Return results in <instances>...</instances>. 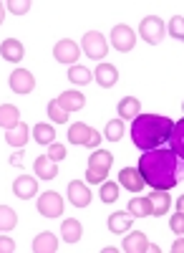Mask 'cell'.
Listing matches in <instances>:
<instances>
[{
  "label": "cell",
  "instance_id": "23",
  "mask_svg": "<svg viewBox=\"0 0 184 253\" xmlns=\"http://www.w3.org/2000/svg\"><path fill=\"white\" fill-rule=\"evenodd\" d=\"M33 251H35V253H53V251H58V238L46 230V233L35 236V241H33Z\"/></svg>",
  "mask_w": 184,
  "mask_h": 253
},
{
  "label": "cell",
  "instance_id": "22",
  "mask_svg": "<svg viewBox=\"0 0 184 253\" xmlns=\"http://www.w3.org/2000/svg\"><path fill=\"white\" fill-rule=\"evenodd\" d=\"M81 233H84V228H81V223L76 218H68V220H63V225H61V236H63L66 243H78Z\"/></svg>",
  "mask_w": 184,
  "mask_h": 253
},
{
  "label": "cell",
  "instance_id": "9",
  "mask_svg": "<svg viewBox=\"0 0 184 253\" xmlns=\"http://www.w3.org/2000/svg\"><path fill=\"white\" fill-rule=\"evenodd\" d=\"M8 84H10V89H13L15 94H31L33 86H35V79H33V74L26 71V69H15V71L10 74Z\"/></svg>",
  "mask_w": 184,
  "mask_h": 253
},
{
  "label": "cell",
  "instance_id": "16",
  "mask_svg": "<svg viewBox=\"0 0 184 253\" xmlns=\"http://www.w3.org/2000/svg\"><path fill=\"white\" fill-rule=\"evenodd\" d=\"M13 193H15L20 200H28V198H33V195L38 193V182H35L33 177H28V175H20V177L13 182Z\"/></svg>",
  "mask_w": 184,
  "mask_h": 253
},
{
  "label": "cell",
  "instance_id": "8",
  "mask_svg": "<svg viewBox=\"0 0 184 253\" xmlns=\"http://www.w3.org/2000/svg\"><path fill=\"white\" fill-rule=\"evenodd\" d=\"M78 53H81V48L73 43L71 38H63V41H58V43L53 46V56H56V61L58 63H73L78 61Z\"/></svg>",
  "mask_w": 184,
  "mask_h": 253
},
{
  "label": "cell",
  "instance_id": "38",
  "mask_svg": "<svg viewBox=\"0 0 184 253\" xmlns=\"http://www.w3.org/2000/svg\"><path fill=\"white\" fill-rule=\"evenodd\" d=\"M10 251H15V243L8 236H0V253H10Z\"/></svg>",
  "mask_w": 184,
  "mask_h": 253
},
{
  "label": "cell",
  "instance_id": "3",
  "mask_svg": "<svg viewBox=\"0 0 184 253\" xmlns=\"http://www.w3.org/2000/svg\"><path fill=\"white\" fill-rule=\"evenodd\" d=\"M111 165H114V155H111V152H106V150L91 152V157H89V170H86V182L101 185V182L106 180Z\"/></svg>",
  "mask_w": 184,
  "mask_h": 253
},
{
  "label": "cell",
  "instance_id": "6",
  "mask_svg": "<svg viewBox=\"0 0 184 253\" xmlns=\"http://www.w3.org/2000/svg\"><path fill=\"white\" fill-rule=\"evenodd\" d=\"M38 213L43 218H58L63 215V198H61L58 193H53V190H48V193H43L38 198Z\"/></svg>",
  "mask_w": 184,
  "mask_h": 253
},
{
  "label": "cell",
  "instance_id": "13",
  "mask_svg": "<svg viewBox=\"0 0 184 253\" xmlns=\"http://www.w3.org/2000/svg\"><path fill=\"white\" fill-rule=\"evenodd\" d=\"M91 134H93V129H91L89 124H84V122H76V124L68 126V142H71V144L86 147V144L91 142Z\"/></svg>",
  "mask_w": 184,
  "mask_h": 253
},
{
  "label": "cell",
  "instance_id": "40",
  "mask_svg": "<svg viewBox=\"0 0 184 253\" xmlns=\"http://www.w3.org/2000/svg\"><path fill=\"white\" fill-rule=\"evenodd\" d=\"M172 251H174V253H179V251H184V241L179 238V241H177V243L172 246Z\"/></svg>",
  "mask_w": 184,
  "mask_h": 253
},
{
  "label": "cell",
  "instance_id": "15",
  "mask_svg": "<svg viewBox=\"0 0 184 253\" xmlns=\"http://www.w3.org/2000/svg\"><path fill=\"white\" fill-rule=\"evenodd\" d=\"M93 76L98 81V86H104V89H111L114 84L119 81V71H116L114 63H101V66H96Z\"/></svg>",
  "mask_w": 184,
  "mask_h": 253
},
{
  "label": "cell",
  "instance_id": "5",
  "mask_svg": "<svg viewBox=\"0 0 184 253\" xmlns=\"http://www.w3.org/2000/svg\"><path fill=\"white\" fill-rule=\"evenodd\" d=\"M81 46H84V53L89 58H104L109 53V41L104 38V33H98V31H89L84 36V41H81Z\"/></svg>",
  "mask_w": 184,
  "mask_h": 253
},
{
  "label": "cell",
  "instance_id": "37",
  "mask_svg": "<svg viewBox=\"0 0 184 253\" xmlns=\"http://www.w3.org/2000/svg\"><path fill=\"white\" fill-rule=\"evenodd\" d=\"M169 228L174 230V233H184V213H177L172 215V220H169Z\"/></svg>",
  "mask_w": 184,
  "mask_h": 253
},
{
  "label": "cell",
  "instance_id": "27",
  "mask_svg": "<svg viewBox=\"0 0 184 253\" xmlns=\"http://www.w3.org/2000/svg\"><path fill=\"white\" fill-rule=\"evenodd\" d=\"M131 215L129 213H114L111 218H109V228L114 230V233H121V236H124L126 233V230L131 228Z\"/></svg>",
  "mask_w": 184,
  "mask_h": 253
},
{
  "label": "cell",
  "instance_id": "14",
  "mask_svg": "<svg viewBox=\"0 0 184 253\" xmlns=\"http://www.w3.org/2000/svg\"><path fill=\"white\" fill-rule=\"evenodd\" d=\"M0 53H3V58L10 61V63H20V61H23V56H26V48H23V43H20V41L8 38V41H3V43H0Z\"/></svg>",
  "mask_w": 184,
  "mask_h": 253
},
{
  "label": "cell",
  "instance_id": "10",
  "mask_svg": "<svg viewBox=\"0 0 184 253\" xmlns=\"http://www.w3.org/2000/svg\"><path fill=\"white\" fill-rule=\"evenodd\" d=\"M68 200L73 208H86L91 203V190L81 180H73V182H68Z\"/></svg>",
  "mask_w": 184,
  "mask_h": 253
},
{
  "label": "cell",
  "instance_id": "39",
  "mask_svg": "<svg viewBox=\"0 0 184 253\" xmlns=\"http://www.w3.org/2000/svg\"><path fill=\"white\" fill-rule=\"evenodd\" d=\"M98 144H101V134L93 129V134H91V142H89L86 147H98Z\"/></svg>",
  "mask_w": 184,
  "mask_h": 253
},
{
  "label": "cell",
  "instance_id": "36",
  "mask_svg": "<svg viewBox=\"0 0 184 253\" xmlns=\"http://www.w3.org/2000/svg\"><path fill=\"white\" fill-rule=\"evenodd\" d=\"M48 157H51L53 162L66 160V147H63V144H56V142H51V144H48Z\"/></svg>",
  "mask_w": 184,
  "mask_h": 253
},
{
  "label": "cell",
  "instance_id": "7",
  "mask_svg": "<svg viewBox=\"0 0 184 253\" xmlns=\"http://www.w3.org/2000/svg\"><path fill=\"white\" fill-rule=\"evenodd\" d=\"M134 41H136V36H134V31L129 28V26H114V31H111V46L116 48V51H121V53H126V51H131L134 48Z\"/></svg>",
  "mask_w": 184,
  "mask_h": 253
},
{
  "label": "cell",
  "instance_id": "30",
  "mask_svg": "<svg viewBox=\"0 0 184 253\" xmlns=\"http://www.w3.org/2000/svg\"><path fill=\"white\" fill-rule=\"evenodd\" d=\"M68 81L71 84H76V86H86V84L91 81V71L86 69V66H73L68 69Z\"/></svg>",
  "mask_w": 184,
  "mask_h": 253
},
{
  "label": "cell",
  "instance_id": "20",
  "mask_svg": "<svg viewBox=\"0 0 184 253\" xmlns=\"http://www.w3.org/2000/svg\"><path fill=\"white\" fill-rule=\"evenodd\" d=\"M33 170H35V175H38L40 180H53V177L58 175V167H56V162H53L48 155L38 157L35 165H33Z\"/></svg>",
  "mask_w": 184,
  "mask_h": 253
},
{
  "label": "cell",
  "instance_id": "29",
  "mask_svg": "<svg viewBox=\"0 0 184 253\" xmlns=\"http://www.w3.org/2000/svg\"><path fill=\"white\" fill-rule=\"evenodd\" d=\"M15 225H18L15 210L8 208V205H0V233H5V230H13Z\"/></svg>",
  "mask_w": 184,
  "mask_h": 253
},
{
  "label": "cell",
  "instance_id": "43",
  "mask_svg": "<svg viewBox=\"0 0 184 253\" xmlns=\"http://www.w3.org/2000/svg\"><path fill=\"white\" fill-rule=\"evenodd\" d=\"M3 18H5V8H3V3H0V26H3Z\"/></svg>",
  "mask_w": 184,
  "mask_h": 253
},
{
  "label": "cell",
  "instance_id": "25",
  "mask_svg": "<svg viewBox=\"0 0 184 253\" xmlns=\"http://www.w3.org/2000/svg\"><path fill=\"white\" fill-rule=\"evenodd\" d=\"M18 122H20L18 107H13V104H3V107H0V126H3V129H13Z\"/></svg>",
  "mask_w": 184,
  "mask_h": 253
},
{
  "label": "cell",
  "instance_id": "2",
  "mask_svg": "<svg viewBox=\"0 0 184 253\" xmlns=\"http://www.w3.org/2000/svg\"><path fill=\"white\" fill-rule=\"evenodd\" d=\"M174 122L161 114H139L131 122V139L141 152L154 150V147H164L172 137Z\"/></svg>",
  "mask_w": 184,
  "mask_h": 253
},
{
  "label": "cell",
  "instance_id": "17",
  "mask_svg": "<svg viewBox=\"0 0 184 253\" xmlns=\"http://www.w3.org/2000/svg\"><path fill=\"white\" fill-rule=\"evenodd\" d=\"M5 142L10 144V147H15V150H23L26 147V142H28V124L23 122V124H15L13 129H5Z\"/></svg>",
  "mask_w": 184,
  "mask_h": 253
},
{
  "label": "cell",
  "instance_id": "31",
  "mask_svg": "<svg viewBox=\"0 0 184 253\" xmlns=\"http://www.w3.org/2000/svg\"><path fill=\"white\" fill-rule=\"evenodd\" d=\"M104 137L109 142H119L121 137H124V119H114L106 124V129H104Z\"/></svg>",
  "mask_w": 184,
  "mask_h": 253
},
{
  "label": "cell",
  "instance_id": "21",
  "mask_svg": "<svg viewBox=\"0 0 184 253\" xmlns=\"http://www.w3.org/2000/svg\"><path fill=\"white\" fill-rule=\"evenodd\" d=\"M169 150L184 160V119L182 122H174V129H172V137H169Z\"/></svg>",
  "mask_w": 184,
  "mask_h": 253
},
{
  "label": "cell",
  "instance_id": "28",
  "mask_svg": "<svg viewBox=\"0 0 184 253\" xmlns=\"http://www.w3.org/2000/svg\"><path fill=\"white\" fill-rule=\"evenodd\" d=\"M33 137H35V142L38 144H51L53 139H56V126H51V124H35L33 126Z\"/></svg>",
  "mask_w": 184,
  "mask_h": 253
},
{
  "label": "cell",
  "instance_id": "11",
  "mask_svg": "<svg viewBox=\"0 0 184 253\" xmlns=\"http://www.w3.org/2000/svg\"><path fill=\"white\" fill-rule=\"evenodd\" d=\"M149 203H152V215H159L164 218L172 208V198H169V190H154L149 195Z\"/></svg>",
  "mask_w": 184,
  "mask_h": 253
},
{
  "label": "cell",
  "instance_id": "4",
  "mask_svg": "<svg viewBox=\"0 0 184 253\" xmlns=\"http://www.w3.org/2000/svg\"><path fill=\"white\" fill-rule=\"evenodd\" d=\"M164 33H167V26H164V20L156 18V15H147L139 26V36L152 46H159L161 41H164Z\"/></svg>",
  "mask_w": 184,
  "mask_h": 253
},
{
  "label": "cell",
  "instance_id": "34",
  "mask_svg": "<svg viewBox=\"0 0 184 253\" xmlns=\"http://www.w3.org/2000/svg\"><path fill=\"white\" fill-rule=\"evenodd\" d=\"M169 36H174V38H184V18L182 15H174L172 20H169Z\"/></svg>",
  "mask_w": 184,
  "mask_h": 253
},
{
  "label": "cell",
  "instance_id": "33",
  "mask_svg": "<svg viewBox=\"0 0 184 253\" xmlns=\"http://www.w3.org/2000/svg\"><path fill=\"white\" fill-rule=\"evenodd\" d=\"M101 185H104V187H101V203H116L119 200V182L104 180Z\"/></svg>",
  "mask_w": 184,
  "mask_h": 253
},
{
  "label": "cell",
  "instance_id": "24",
  "mask_svg": "<svg viewBox=\"0 0 184 253\" xmlns=\"http://www.w3.org/2000/svg\"><path fill=\"white\" fill-rule=\"evenodd\" d=\"M141 114V104H139V99H134V96H124L119 101V117L121 119H134V117H139Z\"/></svg>",
  "mask_w": 184,
  "mask_h": 253
},
{
  "label": "cell",
  "instance_id": "35",
  "mask_svg": "<svg viewBox=\"0 0 184 253\" xmlns=\"http://www.w3.org/2000/svg\"><path fill=\"white\" fill-rule=\"evenodd\" d=\"M8 10L10 13H15V15H26L28 10H31V3H28V0H23V3H20V0H8Z\"/></svg>",
  "mask_w": 184,
  "mask_h": 253
},
{
  "label": "cell",
  "instance_id": "41",
  "mask_svg": "<svg viewBox=\"0 0 184 253\" xmlns=\"http://www.w3.org/2000/svg\"><path fill=\"white\" fill-rule=\"evenodd\" d=\"M10 162H13V165H20V162H23V155H20V152H18V155H13V157H10Z\"/></svg>",
  "mask_w": 184,
  "mask_h": 253
},
{
  "label": "cell",
  "instance_id": "1",
  "mask_svg": "<svg viewBox=\"0 0 184 253\" xmlns=\"http://www.w3.org/2000/svg\"><path fill=\"white\" fill-rule=\"evenodd\" d=\"M184 172L182 157H177L169 147H154V150L141 152L139 160V175L144 177V182L154 190H169L177 187L179 177Z\"/></svg>",
  "mask_w": 184,
  "mask_h": 253
},
{
  "label": "cell",
  "instance_id": "32",
  "mask_svg": "<svg viewBox=\"0 0 184 253\" xmlns=\"http://www.w3.org/2000/svg\"><path fill=\"white\" fill-rule=\"evenodd\" d=\"M48 117H51V122H56V124H66V122H68V112L61 107L56 99L48 101Z\"/></svg>",
  "mask_w": 184,
  "mask_h": 253
},
{
  "label": "cell",
  "instance_id": "18",
  "mask_svg": "<svg viewBox=\"0 0 184 253\" xmlns=\"http://www.w3.org/2000/svg\"><path fill=\"white\" fill-rule=\"evenodd\" d=\"M58 104H61V107H63L68 114L71 112H78V109H84V104H86V99H84V94H81V91H63V94H61L58 99H56Z\"/></svg>",
  "mask_w": 184,
  "mask_h": 253
},
{
  "label": "cell",
  "instance_id": "12",
  "mask_svg": "<svg viewBox=\"0 0 184 253\" xmlns=\"http://www.w3.org/2000/svg\"><path fill=\"white\" fill-rule=\"evenodd\" d=\"M119 185H124L126 190H131V193H139V190H144V177L139 175V170H134V167H124V170L119 172Z\"/></svg>",
  "mask_w": 184,
  "mask_h": 253
},
{
  "label": "cell",
  "instance_id": "26",
  "mask_svg": "<svg viewBox=\"0 0 184 253\" xmlns=\"http://www.w3.org/2000/svg\"><path fill=\"white\" fill-rule=\"evenodd\" d=\"M129 215L131 218H147V215H152L149 198H131L129 200Z\"/></svg>",
  "mask_w": 184,
  "mask_h": 253
},
{
  "label": "cell",
  "instance_id": "42",
  "mask_svg": "<svg viewBox=\"0 0 184 253\" xmlns=\"http://www.w3.org/2000/svg\"><path fill=\"white\" fill-rule=\"evenodd\" d=\"M177 210H179V213H184V198L177 200Z\"/></svg>",
  "mask_w": 184,
  "mask_h": 253
},
{
  "label": "cell",
  "instance_id": "19",
  "mask_svg": "<svg viewBox=\"0 0 184 253\" xmlns=\"http://www.w3.org/2000/svg\"><path fill=\"white\" fill-rule=\"evenodd\" d=\"M124 253H144L147 248H149V241H147V236L144 233H139V230H134V233H129L126 238H124Z\"/></svg>",
  "mask_w": 184,
  "mask_h": 253
}]
</instances>
